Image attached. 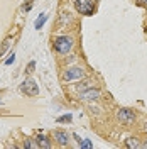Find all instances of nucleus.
I'll return each instance as SVG.
<instances>
[{
	"mask_svg": "<svg viewBox=\"0 0 147 149\" xmlns=\"http://www.w3.org/2000/svg\"><path fill=\"white\" fill-rule=\"evenodd\" d=\"M71 119H73V115H71V113H66V115H63V117H59L58 122H69Z\"/></svg>",
	"mask_w": 147,
	"mask_h": 149,
	"instance_id": "11",
	"label": "nucleus"
},
{
	"mask_svg": "<svg viewBox=\"0 0 147 149\" xmlns=\"http://www.w3.org/2000/svg\"><path fill=\"white\" fill-rule=\"evenodd\" d=\"M144 129H146V130H147V124H146V125H144Z\"/></svg>",
	"mask_w": 147,
	"mask_h": 149,
	"instance_id": "19",
	"label": "nucleus"
},
{
	"mask_svg": "<svg viewBox=\"0 0 147 149\" xmlns=\"http://www.w3.org/2000/svg\"><path fill=\"white\" fill-rule=\"evenodd\" d=\"M117 117L123 124H134V120H135V113H134V110H130V109H120L119 113H117Z\"/></svg>",
	"mask_w": 147,
	"mask_h": 149,
	"instance_id": "4",
	"label": "nucleus"
},
{
	"mask_svg": "<svg viewBox=\"0 0 147 149\" xmlns=\"http://www.w3.org/2000/svg\"><path fill=\"white\" fill-rule=\"evenodd\" d=\"M36 139H37V144H39V148H46V149L51 148V142H49V139H47L46 136H42V134H41V136H37Z\"/></svg>",
	"mask_w": 147,
	"mask_h": 149,
	"instance_id": "8",
	"label": "nucleus"
},
{
	"mask_svg": "<svg viewBox=\"0 0 147 149\" xmlns=\"http://www.w3.org/2000/svg\"><path fill=\"white\" fill-rule=\"evenodd\" d=\"M54 137H56V142H58L59 146H66L68 141H69V136H68L66 132H63V130H56Z\"/></svg>",
	"mask_w": 147,
	"mask_h": 149,
	"instance_id": "7",
	"label": "nucleus"
},
{
	"mask_svg": "<svg viewBox=\"0 0 147 149\" xmlns=\"http://www.w3.org/2000/svg\"><path fill=\"white\" fill-rule=\"evenodd\" d=\"M129 148H140V144H139L135 139H127V142H125Z\"/></svg>",
	"mask_w": 147,
	"mask_h": 149,
	"instance_id": "10",
	"label": "nucleus"
},
{
	"mask_svg": "<svg viewBox=\"0 0 147 149\" xmlns=\"http://www.w3.org/2000/svg\"><path fill=\"white\" fill-rule=\"evenodd\" d=\"M34 66H36V63H34V61H31L29 66H27V73H32V71H34Z\"/></svg>",
	"mask_w": 147,
	"mask_h": 149,
	"instance_id": "16",
	"label": "nucleus"
},
{
	"mask_svg": "<svg viewBox=\"0 0 147 149\" xmlns=\"http://www.w3.org/2000/svg\"><path fill=\"white\" fill-rule=\"evenodd\" d=\"M74 7L83 15H92L93 12H95L93 2H90V0H74Z\"/></svg>",
	"mask_w": 147,
	"mask_h": 149,
	"instance_id": "2",
	"label": "nucleus"
},
{
	"mask_svg": "<svg viewBox=\"0 0 147 149\" xmlns=\"http://www.w3.org/2000/svg\"><path fill=\"white\" fill-rule=\"evenodd\" d=\"M71 47H73V39L68 37V36H59L54 41V49L58 51V53H61V54L69 53Z\"/></svg>",
	"mask_w": 147,
	"mask_h": 149,
	"instance_id": "1",
	"label": "nucleus"
},
{
	"mask_svg": "<svg viewBox=\"0 0 147 149\" xmlns=\"http://www.w3.org/2000/svg\"><path fill=\"white\" fill-rule=\"evenodd\" d=\"M14 61H15V54L12 53V54H10V58H7V61H5V65H12Z\"/></svg>",
	"mask_w": 147,
	"mask_h": 149,
	"instance_id": "14",
	"label": "nucleus"
},
{
	"mask_svg": "<svg viewBox=\"0 0 147 149\" xmlns=\"http://www.w3.org/2000/svg\"><path fill=\"white\" fill-rule=\"evenodd\" d=\"M46 19H47L46 14H41V15L37 17L36 24H34V26H36V29H41V27H42V26H44V22H46Z\"/></svg>",
	"mask_w": 147,
	"mask_h": 149,
	"instance_id": "9",
	"label": "nucleus"
},
{
	"mask_svg": "<svg viewBox=\"0 0 147 149\" xmlns=\"http://www.w3.org/2000/svg\"><path fill=\"white\" fill-rule=\"evenodd\" d=\"M26 148H39V144L32 142V141H26Z\"/></svg>",
	"mask_w": 147,
	"mask_h": 149,
	"instance_id": "12",
	"label": "nucleus"
},
{
	"mask_svg": "<svg viewBox=\"0 0 147 149\" xmlns=\"http://www.w3.org/2000/svg\"><path fill=\"white\" fill-rule=\"evenodd\" d=\"M142 148H147V142H146V144H144V146H142Z\"/></svg>",
	"mask_w": 147,
	"mask_h": 149,
	"instance_id": "18",
	"label": "nucleus"
},
{
	"mask_svg": "<svg viewBox=\"0 0 147 149\" xmlns=\"http://www.w3.org/2000/svg\"><path fill=\"white\" fill-rule=\"evenodd\" d=\"M83 74H85V71H83L81 68H78V66H74V68H69L68 71L64 73V81H73V80H80V78H83Z\"/></svg>",
	"mask_w": 147,
	"mask_h": 149,
	"instance_id": "5",
	"label": "nucleus"
},
{
	"mask_svg": "<svg viewBox=\"0 0 147 149\" xmlns=\"http://www.w3.org/2000/svg\"><path fill=\"white\" fill-rule=\"evenodd\" d=\"M7 47H9V41H5V42H3V44H2V47H0V56L3 54V51H5V49H7Z\"/></svg>",
	"mask_w": 147,
	"mask_h": 149,
	"instance_id": "15",
	"label": "nucleus"
},
{
	"mask_svg": "<svg viewBox=\"0 0 147 149\" xmlns=\"http://www.w3.org/2000/svg\"><path fill=\"white\" fill-rule=\"evenodd\" d=\"M80 146H81V148H92L93 144L90 142V141H81V142H80Z\"/></svg>",
	"mask_w": 147,
	"mask_h": 149,
	"instance_id": "13",
	"label": "nucleus"
},
{
	"mask_svg": "<svg viewBox=\"0 0 147 149\" xmlns=\"http://www.w3.org/2000/svg\"><path fill=\"white\" fill-rule=\"evenodd\" d=\"M80 97H81L83 100H96L100 97V90L98 88H88V90L80 93Z\"/></svg>",
	"mask_w": 147,
	"mask_h": 149,
	"instance_id": "6",
	"label": "nucleus"
},
{
	"mask_svg": "<svg viewBox=\"0 0 147 149\" xmlns=\"http://www.w3.org/2000/svg\"><path fill=\"white\" fill-rule=\"evenodd\" d=\"M20 92L26 93L27 97H36L37 93H39V86L34 80H26L24 83L20 85Z\"/></svg>",
	"mask_w": 147,
	"mask_h": 149,
	"instance_id": "3",
	"label": "nucleus"
},
{
	"mask_svg": "<svg viewBox=\"0 0 147 149\" xmlns=\"http://www.w3.org/2000/svg\"><path fill=\"white\" fill-rule=\"evenodd\" d=\"M139 2H140V3H147V0H139Z\"/></svg>",
	"mask_w": 147,
	"mask_h": 149,
	"instance_id": "17",
	"label": "nucleus"
}]
</instances>
